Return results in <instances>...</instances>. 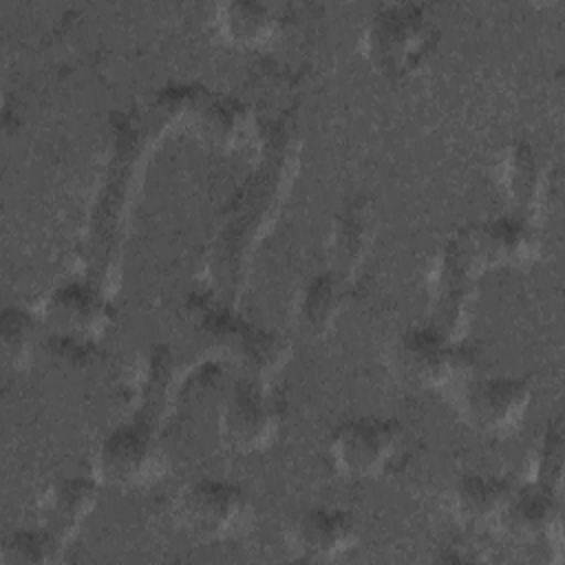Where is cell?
Listing matches in <instances>:
<instances>
[{
	"mask_svg": "<svg viewBox=\"0 0 565 565\" xmlns=\"http://www.w3.org/2000/svg\"><path fill=\"white\" fill-rule=\"evenodd\" d=\"M174 516L188 534L203 541H221L249 527L252 505L238 486L203 477L179 490Z\"/></svg>",
	"mask_w": 565,
	"mask_h": 565,
	"instance_id": "6da1fadb",
	"label": "cell"
},
{
	"mask_svg": "<svg viewBox=\"0 0 565 565\" xmlns=\"http://www.w3.org/2000/svg\"><path fill=\"white\" fill-rule=\"evenodd\" d=\"M399 426L393 419L366 415L344 422L331 439L333 466L349 477H377L399 448Z\"/></svg>",
	"mask_w": 565,
	"mask_h": 565,
	"instance_id": "7a4b0ae2",
	"label": "cell"
},
{
	"mask_svg": "<svg viewBox=\"0 0 565 565\" xmlns=\"http://www.w3.org/2000/svg\"><path fill=\"white\" fill-rule=\"evenodd\" d=\"M527 404V384L505 375H490L468 382L457 402L466 424L488 435H505L514 430L523 422Z\"/></svg>",
	"mask_w": 565,
	"mask_h": 565,
	"instance_id": "3957f363",
	"label": "cell"
},
{
	"mask_svg": "<svg viewBox=\"0 0 565 565\" xmlns=\"http://www.w3.org/2000/svg\"><path fill=\"white\" fill-rule=\"evenodd\" d=\"M166 466L157 439L137 426L113 430L99 446L95 472L102 481L119 488H139L161 477Z\"/></svg>",
	"mask_w": 565,
	"mask_h": 565,
	"instance_id": "277c9868",
	"label": "cell"
},
{
	"mask_svg": "<svg viewBox=\"0 0 565 565\" xmlns=\"http://www.w3.org/2000/svg\"><path fill=\"white\" fill-rule=\"evenodd\" d=\"M369 55L384 73H406L428 51L430 26L411 7H391L375 15L366 33Z\"/></svg>",
	"mask_w": 565,
	"mask_h": 565,
	"instance_id": "5b68a950",
	"label": "cell"
},
{
	"mask_svg": "<svg viewBox=\"0 0 565 565\" xmlns=\"http://www.w3.org/2000/svg\"><path fill=\"white\" fill-rule=\"evenodd\" d=\"M391 373L413 388H439L457 375V355L441 331L411 329L388 351Z\"/></svg>",
	"mask_w": 565,
	"mask_h": 565,
	"instance_id": "8992f818",
	"label": "cell"
},
{
	"mask_svg": "<svg viewBox=\"0 0 565 565\" xmlns=\"http://www.w3.org/2000/svg\"><path fill=\"white\" fill-rule=\"evenodd\" d=\"M276 430V408L258 388L238 386L223 399L218 411V433L230 448L243 452L260 450L274 439Z\"/></svg>",
	"mask_w": 565,
	"mask_h": 565,
	"instance_id": "52a82bcc",
	"label": "cell"
},
{
	"mask_svg": "<svg viewBox=\"0 0 565 565\" xmlns=\"http://www.w3.org/2000/svg\"><path fill=\"white\" fill-rule=\"evenodd\" d=\"M355 536L353 519L338 508H309L287 530L289 550L305 561H333L353 547Z\"/></svg>",
	"mask_w": 565,
	"mask_h": 565,
	"instance_id": "ba28073f",
	"label": "cell"
},
{
	"mask_svg": "<svg viewBox=\"0 0 565 565\" xmlns=\"http://www.w3.org/2000/svg\"><path fill=\"white\" fill-rule=\"evenodd\" d=\"M510 488L488 475L466 472L450 490V505L457 519L470 527H497Z\"/></svg>",
	"mask_w": 565,
	"mask_h": 565,
	"instance_id": "9c48e42d",
	"label": "cell"
},
{
	"mask_svg": "<svg viewBox=\"0 0 565 565\" xmlns=\"http://www.w3.org/2000/svg\"><path fill=\"white\" fill-rule=\"evenodd\" d=\"M556 519V499L550 488L534 483L516 492L510 490L497 527L516 541H534L552 527Z\"/></svg>",
	"mask_w": 565,
	"mask_h": 565,
	"instance_id": "30bf717a",
	"label": "cell"
},
{
	"mask_svg": "<svg viewBox=\"0 0 565 565\" xmlns=\"http://www.w3.org/2000/svg\"><path fill=\"white\" fill-rule=\"evenodd\" d=\"M97 490L95 483L88 479L68 477L53 483L44 501L46 527L60 534L62 539L68 536L93 512Z\"/></svg>",
	"mask_w": 565,
	"mask_h": 565,
	"instance_id": "8fae6325",
	"label": "cell"
},
{
	"mask_svg": "<svg viewBox=\"0 0 565 565\" xmlns=\"http://www.w3.org/2000/svg\"><path fill=\"white\" fill-rule=\"evenodd\" d=\"M340 311L338 282L331 276H316L302 285L294 300V324L309 338L324 335Z\"/></svg>",
	"mask_w": 565,
	"mask_h": 565,
	"instance_id": "7c38bea8",
	"label": "cell"
},
{
	"mask_svg": "<svg viewBox=\"0 0 565 565\" xmlns=\"http://www.w3.org/2000/svg\"><path fill=\"white\" fill-rule=\"evenodd\" d=\"M218 31L236 46H260L276 29V18L267 7L256 2H225L216 13Z\"/></svg>",
	"mask_w": 565,
	"mask_h": 565,
	"instance_id": "4fadbf2b",
	"label": "cell"
},
{
	"mask_svg": "<svg viewBox=\"0 0 565 565\" xmlns=\"http://www.w3.org/2000/svg\"><path fill=\"white\" fill-rule=\"evenodd\" d=\"M49 320L66 331L93 333L102 327L104 311L93 294L79 287H66L51 298Z\"/></svg>",
	"mask_w": 565,
	"mask_h": 565,
	"instance_id": "5bb4252c",
	"label": "cell"
},
{
	"mask_svg": "<svg viewBox=\"0 0 565 565\" xmlns=\"http://www.w3.org/2000/svg\"><path fill=\"white\" fill-rule=\"evenodd\" d=\"M475 245V254L479 260L512 265L527 254L530 236L525 234V227L514 221H494L481 227Z\"/></svg>",
	"mask_w": 565,
	"mask_h": 565,
	"instance_id": "9a60e30c",
	"label": "cell"
},
{
	"mask_svg": "<svg viewBox=\"0 0 565 565\" xmlns=\"http://www.w3.org/2000/svg\"><path fill=\"white\" fill-rule=\"evenodd\" d=\"M62 536L49 527L15 530L2 543V563L7 565H38L60 558Z\"/></svg>",
	"mask_w": 565,
	"mask_h": 565,
	"instance_id": "2e32d148",
	"label": "cell"
},
{
	"mask_svg": "<svg viewBox=\"0 0 565 565\" xmlns=\"http://www.w3.org/2000/svg\"><path fill=\"white\" fill-rule=\"evenodd\" d=\"M369 243V225L366 218L353 210L342 214L335 223L333 238L329 245L331 260L338 269L351 271L364 256Z\"/></svg>",
	"mask_w": 565,
	"mask_h": 565,
	"instance_id": "e0dca14e",
	"label": "cell"
},
{
	"mask_svg": "<svg viewBox=\"0 0 565 565\" xmlns=\"http://www.w3.org/2000/svg\"><path fill=\"white\" fill-rule=\"evenodd\" d=\"M2 349L9 362L22 366L29 360L33 344V324L29 316L20 309H7L2 316Z\"/></svg>",
	"mask_w": 565,
	"mask_h": 565,
	"instance_id": "ac0fdd59",
	"label": "cell"
},
{
	"mask_svg": "<svg viewBox=\"0 0 565 565\" xmlns=\"http://www.w3.org/2000/svg\"><path fill=\"white\" fill-rule=\"evenodd\" d=\"M561 439L547 435L543 450L539 452L536 459V472H539V483L552 490V479H558L561 472Z\"/></svg>",
	"mask_w": 565,
	"mask_h": 565,
	"instance_id": "d6986e66",
	"label": "cell"
}]
</instances>
